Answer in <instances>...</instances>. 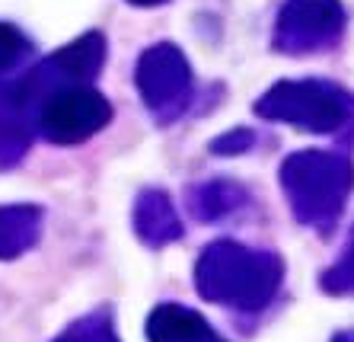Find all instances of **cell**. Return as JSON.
Returning <instances> with one entry per match:
<instances>
[{"label": "cell", "instance_id": "1", "mask_svg": "<svg viewBox=\"0 0 354 342\" xmlns=\"http://www.w3.org/2000/svg\"><path fill=\"white\" fill-rule=\"evenodd\" d=\"M284 282V259L272 250H256L236 240L207 243L195 262V288L211 304L239 314H259L278 298Z\"/></svg>", "mask_w": 354, "mask_h": 342}, {"label": "cell", "instance_id": "2", "mask_svg": "<svg viewBox=\"0 0 354 342\" xmlns=\"http://www.w3.org/2000/svg\"><path fill=\"white\" fill-rule=\"evenodd\" d=\"M278 183L300 224L329 234L354 186V170L329 150H297L278 170Z\"/></svg>", "mask_w": 354, "mask_h": 342}, {"label": "cell", "instance_id": "3", "mask_svg": "<svg viewBox=\"0 0 354 342\" xmlns=\"http://www.w3.org/2000/svg\"><path fill=\"white\" fill-rule=\"evenodd\" d=\"M256 116L313 134H335L354 118V100L326 80H278L256 100Z\"/></svg>", "mask_w": 354, "mask_h": 342}, {"label": "cell", "instance_id": "4", "mask_svg": "<svg viewBox=\"0 0 354 342\" xmlns=\"http://www.w3.org/2000/svg\"><path fill=\"white\" fill-rule=\"evenodd\" d=\"M134 84H138L144 106L160 125H169L185 116L195 96V77H192L189 58L173 42H157L140 55L134 67Z\"/></svg>", "mask_w": 354, "mask_h": 342}, {"label": "cell", "instance_id": "5", "mask_svg": "<svg viewBox=\"0 0 354 342\" xmlns=\"http://www.w3.org/2000/svg\"><path fill=\"white\" fill-rule=\"evenodd\" d=\"M112 122V102L96 87H67L35 106V132L51 144L74 147Z\"/></svg>", "mask_w": 354, "mask_h": 342}, {"label": "cell", "instance_id": "6", "mask_svg": "<svg viewBox=\"0 0 354 342\" xmlns=\"http://www.w3.org/2000/svg\"><path fill=\"white\" fill-rule=\"evenodd\" d=\"M345 29L342 0H288L274 19V51L316 55L338 42Z\"/></svg>", "mask_w": 354, "mask_h": 342}, {"label": "cell", "instance_id": "7", "mask_svg": "<svg viewBox=\"0 0 354 342\" xmlns=\"http://www.w3.org/2000/svg\"><path fill=\"white\" fill-rule=\"evenodd\" d=\"M131 224L138 240L147 243V246H157V250L166 246V243H176L185 234L179 211H176L173 199L163 189H144L138 195L131 211Z\"/></svg>", "mask_w": 354, "mask_h": 342}, {"label": "cell", "instance_id": "8", "mask_svg": "<svg viewBox=\"0 0 354 342\" xmlns=\"http://www.w3.org/2000/svg\"><path fill=\"white\" fill-rule=\"evenodd\" d=\"M147 342H227L198 310L166 300L147 317Z\"/></svg>", "mask_w": 354, "mask_h": 342}, {"label": "cell", "instance_id": "9", "mask_svg": "<svg viewBox=\"0 0 354 342\" xmlns=\"http://www.w3.org/2000/svg\"><path fill=\"white\" fill-rule=\"evenodd\" d=\"M185 205H189L192 217H198L201 224H214L230 215H239L249 205V195L233 179H207V183L192 186Z\"/></svg>", "mask_w": 354, "mask_h": 342}, {"label": "cell", "instance_id": "10", "mask_svg": "<svg viewBox=\"0 0 354 342\" xmlns=\"http://www.w3.org/2000/svg\"><path fill=\"white\" fill-rule=\"evenodd\" d=\"M45 211L39 205H0V259H19L41 240Z\"/></svg>", "mask_w": 354, "mask_h": 342}, {"label": "cell", "instance_id": "11", "mask_svg": "<svg viewBox=\"0 0 354 342\" xmlns=\"http://www.w3.org/2000/svg\"><path fill=\"white\" fill-rule=\"evenodd\" d=\"M32 61V42L13 23H0V109H7L10 90L17 84L19 71Z\"/></svg>", "mask_w": 354, "mask_h": 342}, {"label": "cell", "instance_id": "12", "mask_svg": "<svg viewBox=\"0 0 354 342\" xmlns=\"http://www.w3.org/2000/svg\"><path fill=\"white\" fill-rule=\"evenodd\" d=\"M51 342H122V339L115 333L112 307H96L90 314H83L80 320H74L64 333L55 336Z\"/></svg>", "mask_w": 354, "mask_h": 342}, {"label": "cell", "instance_id": "13", "mask_svg": "<svg viewBox=\"0 0 354 342\" xmlns=\"http://www.w3.org/2000/svg\"><path fill=\"white\" fill-rule=\"evenodd\" d=\"M32 144V132L17 112H0V170L17 167Z\"/></svg>", "mask_w": 354, "mask_h": 342}, {"label": "cell", "instance_id": "14", "mask_svg": "<svg viewBox=\"0 0 354 342\" xmlns=\"http://www.w3.org/2000/svg\"><path fill=\"white\" fill-rule=\"evenodd\" d=\"M322 291L329 294H354V231L345 243V253L338 256V262H332L319 278Z\"/></svg>", "mask_w": 354, "mask_h": 342}, {"label": "cell", "instance_id": "15", "mask_svg": "<svg viewBox=\"0 0 354 342\" xmlns=\"http://www.w3.org/2000/svg\"><path fill=\"white\" fill-rule=\"evenodd\" d=\"M256 144V132H249V128H233V132L221 134L211 141V154H223V157H230V154H243Z\"/></svg>", "mask_w": 354, "mask_h": 342}, {"label": "cell", "instance_id": "16", "mask_svg": "<svg viewBox=\"0 0 354 342\" xmlns=\"http://www.w3.org/2000/svg\"><path fill=\"white\" fill-rule=\"evenodd\" d=\"M131 7H160V3H166V0H128Z\"/></svg>", "mask_w": 354, "mask_h": 342}, {"label": "cell", "instance_id": "17", "mask_svg": "<svg viewBox=\"0 0 354 342\" xmlns=\"http://www.w3.org/2000/svg\"><path fill=\"white\" fill-rule=\"evenodd\" d=\"M332 342H354V333H338Z\"/></svg>", "mask_w": 354, "mask_h": 342}]
</instances>
